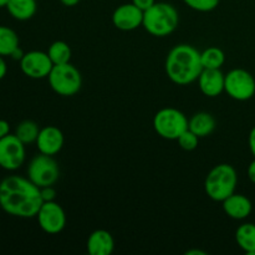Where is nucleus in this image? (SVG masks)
Wrapping results in <instances>:
<instances>
[{
	"label": "nucleus",
	"mask_w": 255,
	"mask_h": 255,
	"mask_svg": "<svg viewBox=\"0 0 255 255\" xmlns=\"http://www.w3.org/2000/svg\"><path fill=\"white\" fill-rule=\"evenodd\" d=\"M44 203L40 188L21 176L5 177L0 182V208L17 218H34Z\"/></svg>",
	"instance_id": "f257e3e1"
},
{
	"label": "nucleus",
	"mask_w": 255,
	"mask_h": 255,
	"mask_svg": "<svg viewBox=\"0 0 255 255\" xmlns=\"http://www.w3.org/2000/svg\"><path fill=\"white\" fill-rule=\"evenodd\" d=\"M166 74L172 82L177 85H189L197 81L203 66L201 52L188 44H179L172 47L164 64Z\"/></svg>",
	"instance_id": "f03ea898"
},
{
	"label": "nucleus",
	"mask_w": 255,
	"mask_h": 255,
	"mask_svg": "<svg viewBox=\"0 0 255 255\" xmlns=\"http://www.w3.org/2000/svg\"><path fill=\"white\" fill-rule=\"evenodd\" d=\"M178 11L173 5L168 2H154L149 9L143 11L142 26L153 36H168L178 27Z\"/></svg>",
	"instance_id": "7ed1b4c3"
},
{
	"label": "nucleus",
	"mask_w": 255,
	"mask_h": 255,
	"mask_svg": "<svg viewBox=\"0 0 255 255\" xmlns=\"http://www.w3.org/2000/svg\"><path fill=\"white\" fill-rule=\"evenodd\" d=\"M238 184V174L236 168L228 163L214 166L207 174L204 181V191L207 196L216 202H223L233 193H236Z\"/></svg>",
	"instance_id": "20e7f679"
},
{
	"label": "nucleus",
	"mask_w": 255,
	"mask_h": 255,
	"mask_svg": "<svg viewBox=\"0 0 255 255\" xmlns=\"http://www.w3.org/2000/svg\"><path fill=\"white\" fill-rule=\"evenodd\" d=\"M153 128L159 137L174 141L188 128L186 115L174 107H164L153 117Z\"/></svg>",
	"instance_id": "39448f33"
},
{
	"label": "nucleus",
	"mask_w": 255,
	"mask_h": 255,
	"mask_svg": "<svg viewBox=\"0 0 255 255\" xmlns=\"http://www.w3.org/2000/svg\"><path fill=\"white\" fill-rule=\"evenodd\" d=\"M47 79H49V84L54 92L64 97L74 96L80 91L82 86L81 74L70 62L54 65Z\"/></svg>",
	"instance_id": "423d86ee"
},
{
	"label": "nucleus",
	"mask_w": 255,
	"mask_h": 255,
	"mask_svg": "<svg viewBox=\"0 0 255 255\" xmlns=\"http://www.w3.org/2000/svg\"><path fill=\"white\" fill-rule=\"evenodd\" d=\"M60 177L59 163L54 156L39 153L30 161L27 166V178L36 184L39 188L46 186H54Z\"/></svg>",
	"instance_id": "0eeeda50"
},
{
	"label": "nucleus",
	"mask_w": 255,
	"mask_h": 255,
	"mask_svg": "<svg viewBox=\"0 0 255 255\" xmlns=\"http://www.w3.org/2000/svg\"><path fill=\"white\" fill-rule=\"evenodd\" d=\"M224 91L237 101H248L255 95V79L244 69H233L226 75Z\"/></svg>",
	"instance_id": "6e6552de"
},
{
	"label": "nucleus",
	"mask_w": 255,
	"mask_h": 255,
	"mask_svg": "<svg viewBox=\"0 0 255 255\" xmlns=\"http://www.w3.org/2000/svg\"><path fill=\"white\" fill-rule=\"evenodd\" d=\"M26 158L25 144L15 134H7L0 139V167L5 171H16Z\"/></svg>",
	"instance_id": "1a4fd4ad"
},
{
	"label": "nucleus",
	"mask_w": 255,
	"mask_h": 255,
	"mask_svg": "<svg viewBox=\"0 0 255 255\" xmlns=\"http://www.w3.org/2000/svg\"><path fill=\"white\" fill-rule=\"evenodd\" d=\"M36 218L40 228L47 234L61 233L66 226V214L64 208L55 201L44 202L37 212Z\"/></svg>",
	"instance_id": "9d476101"
},
{
	"label": "nucleus",
	"mask_w": 255,
	"mask_h": 255,
	"mask_svg": "<svg viewBox=\"0 0 255 255\" xmlns=\"http://www.w3.org/2000/svg\"><path fill=\"white\" fill-rule=\"evenodd\" d=\"M19 62L22 74L34 80L47 77L52 67H54V64L50 60L47 52L39 51V50L25 52V55Z\"/></svg>",
	"instance_id": "9b49d317"
},
{
	"label": "nucleus",
	"mask_w": 255,
	"mask_h": 255,
	"mask_svg": "<svg viewBox=\"0 0 255 255\" xmlns=\"http://www.w3.org/2000/svg\"><path fill=\"white\" fill-rule=\"evenodd\" d=\"M143 22V11L133 2L122 4L116 7L112 14V24L121 31H132Z\"/></svg>",
	"instance_id": "f8f14e48"
},
{
	"label": "nucleus",
	"mask_w": 255,
	"mask_h": 255,
	"mask_svg": "<svg viewBox=\"0 0 255 255\" xmlns=\"http://www.w3.org/2000/svg\"><path fill=\"white\" fill-rule=\"evenodd\" d=\"M65 137L64 133L56 126H46L40 128L39 136L36 139V147L40 153L55 156L59 153L64 147Z\"/></svg>",
	"instance_id": "ddd939ff"
},
{
	"label": "nucleus",
	"mask_w": 255,
	"mask_h": 255,
	"mask_svg": "<svg viewBox=\"0 0 255 255\" xmlns=\"http://www.w3.org/2000/svg\"><path fill=\"white\" fill-rule=\"evenodd\" d=\"M197 81L202 94L208 97H217L224 91L226 75L221 69H203Z\"/></svg>",
	"instance_id": "4468645a"
},
{
	"label": "nucleus",
	"mask_w": 255,
	"mask_h": 255,
	"mask_svg": "<svg viewBox=\"0 0 255 255\" xmlns=\"http://www.w3.org/2000/svg\"><path fill=\"white\" fill-rule=\"evenodd\" d=\"M223 204V211L229 218L236 219V221H243L251 216L253 211V204L251 199L244 194L233 193L228 198L222 202Z\"/></svg>",
	"instance_id": "2eb2a0df"
},
{
	"label": "nucleus",
	"mask_w": 255,
	"mask_h": 255,
	"mask_svg": "<svg viewBox=\"0 0 255 255\" xmlns=\"http://www.w3.org/2000/svg\"><path fill=\"white\" fill-rule=\"evenodd\" d=\"M86 247L91 255H111L115 251L114 237L105 229H97L89 236Z\"/></svg>",
	"instance_id": "dca6fc26"
},
{
	"label": "nucleus",
	"mask_w": 255,
	"mask_h": 255,
	"mask_svg": "<svg viewBox=\"0 0 255 255\" xmlns=\"http://www.w3.org/2000/svg\"><path fill=\"white\" fill-rule=\"evenodd\" d=\"M6 9L15 20L26 21L36 14L37 2L36 0H9Z\"/></svg>",
	"instance_id": "f3484780"
},
{
	"label": "nucleus",
	"mask_w": 255,
	"mask_h": 255,
	"mask_svg": "<svg viewBox=\"0 0 255 255\" xmlns=\"http://www.w3.org/2000/svg\"><path fill=\"white\" fill-rule=\"evenodd\" d=\"M188 128L201 137H207L216 129V120L208 112H198L188 121Z\"/></svg>",
	"instance_id": "a211bd4d"
},
{
	"label": "nucleus",
	"mask_w": 255,
	"mask_h": 255,
	"mask_svg": "<svg viewBox=\"0 0 255 255\" xmlns=\"http://www.w3.org/2000/svg\"><path fill=\"white\" fill-rule=\"evenodd\" d=\"M236 241L239 248L249 255H255V224L244 223L236 232Z\"/></svg>",
	"instance_id": "6ab92c4d"
},
{
	"label": "nucleus",
	"mask_w": 255,
	"mask_h": 255,
	"mask_svg": "<svg viewBox=\"0 0 255 255\" xmlns=\"http://www.w3.org/2000/svg\"><path fill=\"white\" fill-rule=\"evenodd\" d=\"M39 125L31 120H25L21 121L15 128V136L20 139L24 144H30L36 142L37 136H39Z\"/></svg>",
	"instance_id": "aec40b11"
},
{
	"label": "nucleus",
	"mask_w": 255,
	"mask_h": 255,
	"mask_svg": "<svg viewBox=\"0 0 255 255\" xmlns=\"http://www.w3.org/2000/svg\"><path fill=\"white\" fill-rule=\"evenodd\" d=\"M201 61L203 69H221L226 62V54L217 46L207 47L201 52Z\"/></svg>",
	"instance_id": "412c9836"
},
{
	"label": "nucleus",
	"mask_w": 255,
	"mask_h": 255,
	"mask_svg": "<svg viewBox=\"0 0 255 255\" xmlns=\"http://www.w3.org/2000/svg\"><path fill=\"white\" fill-rule=\"evenodd\" d=\"M19 47V36L10 27L0 25V55L10 56L11 52Z\"/></svg>",
	"instance_id": "4be33fe9"
},
{
	"label": "nucleus",
	"mask_w": 255,
	"mask_h": 255,
	"mask_svg": "<svg viewBox=\"0 0 255 255\" xmlns=\"http://www.w3.org/2000/svg\"><path fill=\"white\" fill-rule=\"evenodd\" d=\"M47 55L54 65L67 64L71 60V47L69 46L67 42L57 40L50 45Z\"/></svg>",
	"instance_id": "5701e85b"
},
{
	"label": "nucleus",
	"mask_w": 255,
	"mask_h": 255,
	"mask_svg": "<svg viewBox=\"0 0 255 255\" xmlns=\"http://www.w3.org/2000/svg\"><path fill=\"white\" fill-rule=\"evenodd\" d=\"M177 142H178L179 147L184 151H193L198 147L199 143V137L197 136L194 132H192L191 129L187 128L181 136L177 138Z\"/></svg>",
	"instance_id": "b1692460"
},
{
	"label": "nucleus",
	"mask_w": 255,
	"mask_h": 255,
	"mask_svg": "<svg viewBox=\"0 0 255 255\" xmlns=\"http://www.w3.org/2000/svg\"><path fill=\"white\" fill-rule=\"evenodd\" d=\"M184 4L191 9L201 12H208L216 9L221 0H183Z\"/></svg>",
	"instance_id": "393cba45"
},
{
	"label": "nucleus",
	"mask_w": 255,
	"mask_h": 255,
	"mask_svg": "<svg viewBox=\"0 0 255 255\" xmlns=\"http://www.w3.org/2000/svg\"><path fill=\"white\" fill-rule=\"evenodd\" d=\"M40 194H41L42 202H52L56 198V191L52 186L41 187L40 188Z\"/></svg>",
	"instance_id": "a878e982"
},
{
	"label": "nucleus",
	"mask_w": 255,
	"mask_h": 255,
	"mask_svg": "<svg viewBox=\"0 0 255 255\" xmlns=\"http://www.w3.org/2000/svg\"><path fill=\"white\" fill-rule=\"evenodd\" d=\"M132 2H133L137 7H139L142 11H146L147 9H149V7L156 2V0H132Z\"/></svg>",
	"instance_id": "bb28decb"
},
{
	"label": "nucleus",
	"mask_w": 255,
	"mask_h": 255,
	"mask_svg": "<svg viewBox=\"0 0 255 255\" xmlns=\"http://www.w3.org/2000/svg\"><path fill=\"white\" fill-rule=\"evenodd\" d=\"M10 133V125L5 120H0V139Z\"/></svg>",
	"instance_id": "cd10ccee"
},
{
	"label": "nucleus",
	"mask_w": 255,
	"mask_h": 255,
	"mask_svg": "<svg viewBox=\"0 0 255 255\" xmlns=\"http://www.w3.org/2000/svg\"><path fill=\"white\" fill-rule=\"evenodd\" d=\"M248 144H249V149H251L252 154L255 157V126L251 129V133H249V137H248Z\"/></svg>",
	"instance_id": "c85d7f7f"
},
{
	"label": "nucleus",
	"mask_w": 255,
	"mask_h": 255,
	"mask_svg": "<svg viewBox=\"0 0 255 255\" xmlns=\"http://www.w3.org/2000/svg\"><path fill=\"white\" fill-rule=\"evenodd\" d=\"M248 178L251 179L252 183L255 184V157L248 166Z\"/></svg>",
	"instance_id": "c756f323"
},
{
	"label": "nucleus",
	"mask_w": 255,
	"mask_h": 255,
	"mask_svg": "<svg viewBox=\"0 0 255 255\" xmlns=\"http://www.w3.org/2000/svg\"><path fill=\"white\" fill-rule=\"evenodd\" d=\"M6 72H7L6 62H5L4 56L0 55V80H2L5 76H6Z\"/></svg>",
	"instance_id": "7c9ffc66"
},
{
	"label": "nucleus",
	"mask_w": 255,
	"mask_h": 255,
	"mask_svg": "<svg viewBox=\"0 0 255 255\" xmlns=\"http://www.w3.org/2000/svg\"><path fill=\"white\" fill-rule=\"evenodd\" d=\"M25 55V52L22 51L21 50V47H16V49L14 50V51L11 52V55H10V57H11V59H14V60H16V61H20V60L22 59V56H24Z\"/></svg>",
	"instance_id": "2f4dec72"
},
{
	"label": "nucleus",
	"mask_w": 255,
	"mask_h": 255,
	"mask_svg": "<svg viewBox=\"0 0 255 255\" xmlns=\"http://www.w3.org/2000/svg\"><path fill=\"white\" fill-rule=\"evenodd\" d=\"M60 2H61L62 5H65V6H75V5H77L80 2V0H60Z\"/></svg>",
	"instance_id": "473e14b6"
},
{
	"label": "nucleus",
	"mask_w": 255,
	"mask_h": 255,
	"mask_svg": "<svg viewBox=\"0 0 255 255\" xmlns=\"http://www.w3.org/2000/svg\"><path fill=\"white\" fill-rule=\"evenodd\" d=\"M186 254H187V255H198V254H201V255H207L206 252H201V251H188Z\"/></svg>",
	"instance_id": "72a5a7b5"
},
{
	"label": "nucleus",
	"mask_w": 255,
	"mask_h": 255,
	"mask_svg": "<svg viewBox=\"0 0 255 255\" xmlns=\"http://www.w3.org/2000/svg\"><path fill=\"white\" fill-rule=\"evenodd\" d=\"M9 0H0V7H6Z\"/></svg>",
	"instance_id": "f704fd0d"
}]
</instances>
